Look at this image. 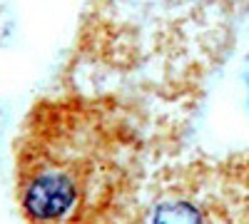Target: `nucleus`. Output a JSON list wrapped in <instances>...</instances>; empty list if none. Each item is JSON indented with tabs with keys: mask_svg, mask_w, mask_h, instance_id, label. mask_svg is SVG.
I'll use <instances>...</instances> for the list:
<instances>
[{
	"mask_svg": "<svg viewBox=\"0 0 249 224\" xmlns=\"http://www.w3.org/2000/svg\"><path fill=\"white\" fill-rule=\"evenodd\" d=\"M140 179V137L115 110L88 100L40 105L15 147L25 224H112Z\"/></svg>",
	"mask_w": 249,
	"mask_h": 224,
	"instance_id": "obj_1",
	"label": "nucleus"
},
{
	"mask_svg": "<svg viewBox=\"0 0 249 224\" xmlns=\"http://www.w3.org/2000/svg\"><path fill=\"white\" fill-rule=\"evenodd\" d=\"M214 170L197 165L142 177L112 224H232Z\"/></svg>",
	"mask_w": 249,
	"mask_h": 224,
	"instance_id": "obj_2",
	"label": "nucleus"
}]
</instances>
